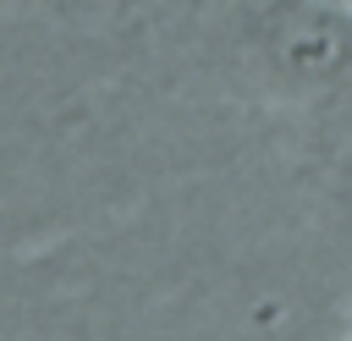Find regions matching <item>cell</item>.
Segmentation results:
<instances>
[{
    "mask_svg": "<svg viewBox=\"0 0 352 341\" xmlns=\"http://www.w3.org/2000/svg\"><path fill=\"white\" fill-rule=\"evenodd\" d=\"M248 50L280 94H336L352 77V11L264 6L248 11Z\"/></svg>",
    "mask_w": 352,
    "mask_h": 341,
    "instance_id": "obj_1",
    "label": "cell"
},
{
    "mask_svg": "<svg viewBox=\"0 0 352 341\" xmlns=\"http://www.w3.org/2000/svg\"><path fill=\"white\" fill-rule=\"evenodd\" d=\"M346 341H352V324H346Z\"/></svg>",
    "mask_w": 352,
    "mask_h": 341,
    "instance_id": "obj_2",
    "label": "cell"
}]
</instances>
